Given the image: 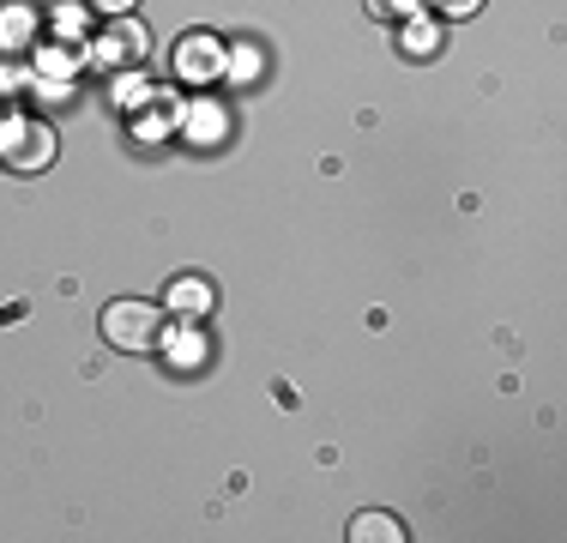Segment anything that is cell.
<instances>
[{"label": "cell", "instance_id": "1", "mask_svg": "<svg viewBox=\"0 0 567 543\" xmlns=\"http://www.w3.org/2000/svg\"><path fill=\"white\" fill-rule=\"evenodd\" d=\"M103 338H110L115 350H127V357H145V350H157V338H164V308L140 303V296H121V303L103 308Z\"/></svg>", "mask_w": 567, "mask_h": 543}, {"label": "cell", "instance_id": "2", "mask_svg": "<svg viewBox=\"0 0 567 543\" xmlns=\"http://www.w3.org/2000/svg\"><path fill=\"white\" fill-rule=\"evenodd\" d=\"M0 163L19 175H37L55 163V127L49 121H31V115H12L0 121Z\"/></svg>", "mask_w": 567, "mask_h": 543}, {"label": "cell", "instance_id": "3", "mask_svg": "<svg viewBox=\"0 0 567 543\" xmlns=\"http://www.w3.org/2000/svg\"><path fill=\"white\" fill-rule=\"evenodd\" d=\"M145 31L133 19H115L110 31L97 37V43H85V61H97V66H110V73H127V66H145Z\"/></svg>", "mask_w": 567, "mask_h": 543}, {"label": "cell", "instance_id": "4", "mask_svg": "<svg viewBox=\"0 0 567 543\" xmlns=\"http://www.w3.org/2000/svg\"><path fill=\"white\" fill-rule=\"evenodd\" d=\"M224 73V43L206 31H187L182 43H175V79L182 85H212V79Z\"/></svg>", "mask_w": 567, "mask_h": 543}, {"label": "cell", "instance_id": "5", "mask_svg": "<svg viewBox=\"0 0 567 543\" xmlns=\"http://www.w3.org/2000/svg\"><path fill=\"white\" fill-rule=\"evenodd\" d=\"M37 31H43L37 7H24V0H7V7H0V54H24V49H37Z\"/></svg>", "mask_w": 567, "mask_h": 543}, {"label": "cell", "instance_id": "6", "mask_svg": "<svg viewBox=\"0 0 567 543\" xmlns=\"http://www.w3.org/2000/svg\"><path fill=\"white\" fill-rule=\"evenodd\" d=\"M157 350L169 357V369H199V362L212 357L206 332H199L194 320H187V326H175V332H164V338H157Z\"/></svg>", "mask_w": 567, "mask_h": 543}, {"label": "cell", "instance_id": "7", "mask_svg": "<svg viewBox=\"0 0 567 543\" xmlns=\"http://www.w3.org/2000/svg\"><path fill=\"white\" fill-rule=\"evenodd\" d=\"M164 303H169L182 320H199V315H212V303H218V290H212L206 278H175Z\"/></svg>", "mask_w": 567, "mask_h": 543}, {"label": "cell", "instance_id": "8", "mask_svg": "<svg viewBox=\"0 0 567 543\" xmlns=\"http://www.w3.org/2000/svg\"><path fill=\"white\" fill-rule=\"evenodd\" d=\"M182 127H187V140H194V145H218L224 127H229V115H224L218 103H194V109L182 115Z\"/></svg>", "mask_w": 567, "mask_h": 543}, {"label": "cell", "instance_id": "9", "mask_svg": "<svg viewBox=\"0 0 567 543\" xmlns=\"http://www.w3.org/2000/svg\"><path fill=\"white\" fill-rule=\"evenodd\" d=\"M79 66H85V54H79V43H55V49H37L31 73H37V79H73Z\"/></svg>", "mask_w": 567, "mask_h": 543}, {"label": "cell", "instance_id": "10", "mask_svg": "<svg viewBox=\"0 0 567 543\" xmlns=\"http://www.w3.org/2000/svg\"><path fill=\"white\" fill-rule=\"evenodd\" d=\"M435 49H441V24L423 19V12H411V19H404V54L423 61V54H435Z\"/></svg>", "mask_w": 567, "mask_h": 543}, {"label": "cell", "instance_id": "11", "mask_svg": "<svg viewBox=\"0 0 567 543\" xmlns=\"http://www.w3.org/2000/svg\"><path fill=\"white\" fill-rule=\"evenodd\" d=\"M350 537H357V543H399L404 525L393 520V513H362V520L350 525Z\"/></svg>", "mask_w": 567, "mask_h": 543}, {"label": "cell", "instance_id": "12", "mask_svg": "<svg viewBox=\"0 0 567 543\" xmlns=\"http://www.w3.org/2000/svg\"><path fill=\"white\" fill-rule=\"evenodd\" d=\"M152 98H157V91H152V79H145L140 66H127V73L115 79V103H121V109H145Z\"/></svg>", "mask_w": 567, "mask_h": 543}, {"label": "cell", "instance_id": "13", "mask_svg": "<svg viewBox=\"0 0 567 543\" xmlns=\"http://www.w3.org/2000/svg\"><path fill=\"white\" fill-rule=\"evenodd\" d=\"M55 31L66 37V43H79V37H85V7H61L55 12Z\"/></svg>", "mask_w": 567, "mask_h": 543}, {"label": "cell", "instance_id": "14", "mask_svg": "<svg viewBox=\"0 0 567 543\" xmlns=\"http://www.w3.org/2000/svg\"><path fill=\"white\" fill-rule=\"evenodd\" d=\"M229 73H236V79H254V73H260V54H229Z\"/></svg>", "mask_w": 567, "mask_h": 543}, {"label": "cell", "instance_id": "15", "mask_svg": "<svg viewBox=\"0 0 567 543\" xmlns=\"http://www.w3.org/2000/svg\"><path fill=\"white\" fill-rule=\"evenodd\" d=\"M24 85H31V73H24V66H7V61H0V91H24Z\"/></svg>", "mask_w": 567, "mask_h": 543}, {"label": "cell", "instance_id": "16", "mask_svg": "<svg viewBox=\"0 0 567 543\" xmlns=\"http://www.w3.org/2000/svg\"><path fill=\"white\" fill-rule=\"evenodd\" d=\"M374 12H399V19H411V12H423V0H369Z\"/></svg>", "mask_w": 567, "mask_h": 543}, {"label": "cell", "instance_id": "17", "mask_svg": "<svg viewBox=\"0 0 567 543\" xmlns=\"http://www.w3.org/2000/svg\"><path fill=\"white\" fill-rule=\"evenodd\" d=\"M91 12H103V19H127L133 12V0H85Z\"/></svg>", "mask_w": 567, "mask_h": 543}, {"label": "cell", "instance_id": "18", "mask_svg": "<svg viewBox=\"0 0 567 543\" xmlns=\"http://www.w3.org/2000/svg\"><path fill=\"white\" fill-rule=\"evenodd\" d=\"M483 0H435V12H447V19H471Z\"/></svg>", "mask_w": 567, "mask_h": 543}]
</instances>
